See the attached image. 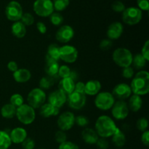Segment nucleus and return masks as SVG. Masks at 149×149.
<instances>
[{"label":"nucleus","mask_w":149,"mask_h":149,"mask_svg":"<svg viewBox=\"0 0 149 149\" xmlns=\"http://www.w3.org/2000/svg\"><path fill=\"white\" fill-rule=\"evenodd\" d=\"M117 128L113 119L106 115L99 116L95 124V130L98 135L99 138H111Z\"/></svg>","instance_id":"obj_1"},{"label":"nucleus","mask_w":149,"mask_h":149,"mask_svg":"<svg viewBox=\"0 0 149 149\" xmlns=\"http://www.w3.org/2000/svg\"><path fill=\"white\" fill-rule=\"evenodd\" d=\"M130 86L134 95L143 96L148 94L149 93V73L145 70L138 71L134 75Z\"/></svg>","instance_id":"obj_2"},{"label":"nucleus","mask_w":149,"mask_h":149,"mask_svg":"<svg viewBox=\"0 0 149 149\" xmlns=\"http://www.w3.org/2000/svg\"><path fill=\"white\" fill-rule=\"evenodd\" d=\"M133 55L130 49L125 47L116 48L112 54V59L114 63L122 68L131 66Z\"/></svg>","instance_id":"obj_3"},{"label":"nucleus","mask_w":149,"mask_h":149,"mask_svg":"<svg viewBox=\"0 0 149 149\" xmlns=\"http://www.w3.org/2000/svg\"><path fill=\"white\" fill-rule=\"evenodd\" d=\"M15 116L21 124L29 125L33 123L36 119V111L29 105L23 103L22 106L17 108Z\"/></svg>","instance_id":"obj_4"},{"label":"nucleus","mask_w":149,"mask_h":149,"mask_svg":"<svg viewBox=\"0 0 149 149\" xmlns=\"http://www.w3.org/2000/svg\"><path fill=\"white\" fill-rule=\"evenodd\" d=\"M115 103V98L109 92H100L95 95L94 103L97 109L100 111L110 110Z\"/></svg>","instance_id":"obj_5"},{"label":"nucleus","mask_w":149,"mask_h":149,"mask_svg":"<svg viewBox=\"0 0 149 149\" xmlns=\"http://www.w3.org/2000/svg\"><path fill=\"white\" fill-rule=\"evenodd\" d=\"M47 96L45 91L39 87L32 89L27 96L28 105L33 109H39L42 105L45 104Z\"/></svg>","instance_id":"obj_6"},{"label":"nucleus","mask_w":149,"mask_h":149,"mask_svg":"<svg viewBox=\"0 0 149 149\" xmlns=\"http://www.w3.org/2000/svg\"><path fill=\"white\" fill-rule=\"evenodd\" d=\"M143 13L139 8L135 7H130L125 8L122 13V20L129 26H135L141 21Z\"/></svg>","instance_id":"obj_7"},{"label":"nucleus","mask_w":149,"mask_h":149,"mask_svg":"<svg viewBox=\"0 0 149 149\" xmlns=\"http://www.w3.org/2000/svg\"><path fill=\"white\" fill-rule=\"evenodd\" d=\"M33 10L39 17H49L54 13V7L51 0H36L33 2Z\"/></svg>","instance_id":"obj_8"},{"label":"nucleus","mask_w":149,"mask_h":149,"mask_svg":"<svg viewBox=\"0 0 149 149\" xmlns=\"http://www.w3.org/2000/svg\"><path fill=\"white\" fill-rule=\"evenodd\" d=\"M23 14V8L19 2L11 1L7 4L5 8V15L9 20L13 22L19 21Z\"/></svg>","instance_id":"obj_9"},{"label":"nucleus","mask_w":149,"mask_h":149,"mask_svg":"<svg viewBox=\"0 0 149 149\" xmlns=\"http://www.w3.org/2000/svg\"><path fill=\"white\" fill-rule=\"evenodd\" d=\"M75 125V115L71 111H64L58 116L57 119V125L60 130H70Z\"/></svg>","instance_id":"obj_10"},{"label":"nucleus","mask_w":149,"mask_h":149,"mask_svg":"<svg viewBox=\"0 0 149 149\" xmlns=\"http://www.w3.org/2000/svg\"><path fill=\"white\" fill-rule=\"evenodd\" d=\"M79 52L72 45H65L60 47V60L66 63H74L78 58Z\"/></svg>","instance_id":"obj_11"},{"label":"nucleus","mask_w":149,"mask_h":149,"mask_svg":"<svg viewBox=\"0 0 149 149\" xmlns=\"http://www.w3.org/2000/svg\"><path fill=\"white\" fill-rule=\"evenodd\" d=\"M87 102L86 95L80 92L74 91L67 96V103L71 109L80 110L85 106Z\"/></svg>","instance_id":"obj_12"},{"label":"nucleus","mask_w":149,"mask_h":149,"mask_svg":"<svg viewBox=\"0 0 149 149\" xmlns=\"http://www.w3.org/2000/svg\"><path fill=\"white\" fill-rule=\"evenodd\" d=\"M111 110L112 116L116 120H124L127 117L130 113L127 103L125 100L115 101Z\"/></svg>","instance_id":"obj_13"},{"label":"nucleus","mask_w":149,"mask_h":149,"mask_svg":"<svg viewBox=\"0 0 149 149\" xmlns=\"http://www.w3.org/2000/svg\"><path fill=\"white\" fill-rule=\"evenodd\" d=\"M74 36V29L69 25L61 26L55 33V39L61 43L66 44L69 42Z\"/></svg>","instance_id":"obj_14"},{"label":"nucleus","mask_w":149,"mask_h":149,"mask_svg":"<svg viewBox=\"0 0 149 149\" xmlns=\"http://www.w3.org/2000/svg\"><path fill=\"white\" fill-rule=\"evenodd\" d=\"M130 86L126 83H119L113 87L111 94L118 100H125L132 95Z\"/></svg>","instance_id":"obj_15"},{"label":"nucleus","mask_w":149,"mask_h":149,"mask_svg":"<svg viewBox=\"0 0 149 149\" xmlns=\"http://www.w3.org/2000/svg\"><path fill=\"white\" fill-rule=\"evenodd\" d=\"M47 100L48 103L60 109L67 103V95L61 90H56L49 95Z\"/></svg>","instance_id":"obj_16"},{"label":"nucleus","mask_w":149,"mask_h":149,"mask_svg":"<svg viewBox=\"0 0 149 149\" xmlns=\"http://www.w3.org/2000/svg\"><path fill=\"white\" fill-rule=\"evenodd\" d=\"M124 32V26L120 22H113L108 27L106 36L111 40H116L122 36Z\"/></svg>","instance_id":"obj_17"},{"label":"nucleus","mask_w":149,"mask_h":149,"mask_svg":"<svg viewBox=\"0 0 149 149\" xmlns=\"http://www.w3.org/2000/svg\"><path fill=\"white\" fill-rule=\"evenodd\" d=\"M9 135L12 143L15 144H21L28 137L26 130L20 127H17L12 130Z\"/></svg>","instance_id":"obj_18"},{"label":"nucleus","mask_w":149,"mask_h":149,"mask_svg":"<svg viewBox=\"0 0 149 149\" xmlns=\"http://www.w3.org/2000/svg\"><path fill=\"white\" fill-rule=\"evenodd\" d=\"M81 138L85 143L88 145H95L99 136L96 131L93 128L86 127L81 132Z\"/></svg>","instance_id":"obj_19"},{"label":"nucleus","mask_w":149,"mask_h":149,"mask_svg":"<svg viewBox=\"0 0 149 149\" xmlns=\"http://www.w3.org/2000/svg\"><path fill=\"white\" fill-rule=\"evenodd\" d=\"M101 90V83L96 79L89 80L85 83L84 94L90 96H95L98 94Z\"/></svg>","instance_id":"obj_20"},{"label":"nucleus","mask_w":149,"mask_h":149,"mask_svg":"<svg viewBox=\"0 0 149 149\" xmlns=\"http://www.w3.org/2000/svg\"><path fill=\"white\" fill-rule=\"evenodd\" d=\"M75 83V81L70 77L61 79L58 82V90L62 91L68 96V95L74 91Z\"/></svg>","instance_id":"obj_21"},{"label":"nucleus","mask_w":149,"mask_h":149,"mask_svg":"<svg viewBox=\"0 0 149 149\" xmlns=\"http://www.w3.org/2000/svg\"><path fill=\"white\" fill-rule=\"evenodd\" d=\"M13 77L16 82L26 83L31 78V73L27 68H18L17 71L13 73Z\"/></svg>","instance_id":"obj_22"},{"label":"nucleus","mask_w":149,"mask_h":149,"mask_svg":"<svg viewBox=\"0 0 149 149\" xmlns=\"http://www.w3.org/2000/svg\"><path fill=\"white\" fill-rule=\"evenodd\" d=\"M59 112V109L54 107L48 103H45L39 108V113L44 118H49L52 116H58Z\"/></svg>","instance_id":"obj_23"},{"label":"nucleus","mask_w":149,"mask_h":149,"mask_svg":"<svg viewBox=\"0 0 149 149\" xmlns=\"http://www.w3.org/2000/svg\"><path fill=\"white\" fill-rule=\"evenodd\" d=\"M60 47L57 44H51L49 45L47 50L46 62L47 61H55L58 62L60 60Z\"/></svg>","instance_id":"obj_24"},{"label":"nucleus","mask_w":149,"mask_h":149,"mask_svg":"<svg viewBox=\"0 0 149 149\" xmlns=\"http://www.w3.org/2000/svg\"><path fill=\"white\" fill-rule=\"evenodd\" d=\"M26 26H25L21 22L19 21L14 22L11 26V33L17 39H22L26 34Z\"/></svg>","instance_id":"obj_25"},{"label":"nucleus","mask_w":149,"mask_h":149,"mask_svg":"<svg viewBox=\"0 0 149 149\" xmlns=\"http://www.w3.org/2000/svg\"><path fill=\"white\" fill-rule=\"evenodd\" d=\"M129 110L132 112H138L141 110L143 106V99L141 96L137 95H132L129 97L127 103Z\"/></svg>","instance_id":"obj_26"},{"label":"nucleus","mask_w":149,"mask_h":149,"mask_svg":"<svg viewBox=\"0 0 149 149\" xmlns=\"http://www.w3.org/2000/svg\"><path fill=\"white\" fill-rule=\"evenodd\" d=\"M111 141L112 143L115 145V146L117 147L118 148H122L126 143V135H125V132H122L118 127L115 133L111 137Z\"/></svg>","instance_id":"obj_27"},{"label":"nucleus","mask_w":149,"mask_h":149,"mask_svg":"<svg viewBox=\"0 0 149 149\" xmlns=\"http://www.w3.org/2000/svg\"><path fill=\"white\" fill-rule=\"evenodd\" d=\"M59 64L55 61H47L45 66V71L47 76L52 77V78H58V73L59 69Z\"/></svg>","instance_id":"obj_28"},{"label":"nucleus","mask_w":149,"mask_h":149,"mask_svg":"<svg viewBox=\"0 0 149 149\" xmlns=\"http://www.w3.org/2000/svg\"><path fill=\"white\" fill-rule=\"evenodd\" d=\"M16 109H17V108H15L10 103L4 104L1 109V116L4 119H13L15 116Z\"/></svg>","instance_id":"obj_29"},{"label":"nucleus","mask_w":149,"mask_h":149,"mask_svg":"<svg viewBox=\"0 0 149 149\" xmlns=\"http://www.w3.org/2000/svg\"><path fill=\"white\" fill-rule=\"evenodd\" d=\"M148 61L144 58V57L141 55V53L136 54L133 56L132 58V65H133V67L135 68H136L137 70H142L143 68H145L146 63Z\"/></svg>","instance_id":"obj_30"},{"label":"nucleus","mask_w":149,"mask_h":149,"mask_svg":"<svg viewBox=\"0 0 149 149\" xmlns=\"http://www.w3.org/2000/svg\"><path fill=\"white\" fill-rule=\"evenodd\" d=\"M55 79H56L48 77V76L43 77L40 80H39V88L42 89V90H49V88H51V87L54 85Z\"/></svg>","instance_id":"obj_31"},{"label":"nucleus","mask_w":149,"mask_h":149,"mask_svg":"<svg viewBox=\"0 0 149 149\" xmlns=\"http://www.w3.org/2000/svg\"><path fill=\"white\" fill-rule=\"evenodd\" d=\"M12 145L10 135L7 132L0 130V149H9Z\"/></svg>","instance_id":"obj_32"},{"label":"nucleus","mask_w":149,"mask_h":149,"mask_svg":"<svg viewBox=\"0 0 149 149\" xmlns=\"http://www.w3.org/2000/svg\"><path fill=\"white\" fill-rule=\"evenodd\" d=\"M54 10H56L58 13L65 10L69 5V0H53Z\"/></svg>","instance_id":"obj_33"},{"label":"nucleus","mask_w":149,"mask_h":149,"mask_svg":"<svg viewBox=\"0 0 149 149\" xmlns=\"http://www.w3.org/2000/svg\"><path fill=\"white\" fill-rule=\"evenodd\" d=\"M10 103L14 106L15 108H18L24 103L23 97L19 93H15L12 95L10 98Z\"/></svg>","instance_id":"obj_34"},{"label":"nucleus","mask_w":149,"mask_h":149,"mask_svg":"<svg viewBox=\"0 0 149 149\" xmlns=\"http://www.w3.org/2000/svg\"><path fill=\"white\" fill-rule=\"evenodd\" d=\"M49 20H50V23L53 26H59L63 22V15L60 13L55 12V13H52L50 15V16H49Z\"/></svg>","instance_id":"obj_35"},{"label":"nucleus","mask_w":149,"mask_h":149,"mask_svg":"<svg viewBox=\"0 0 149 149\" xmlns=\"http://www.w3.org/2000/svg\"><path fill=\"white\" fill-rule=\"evenodd\" d=\"M20 21L25 26H30L33 25V23H34V17L30 13H23Z\"/></svg>","instance_id":"obj_36"},{"label":"nucleus","mask_w":149,"mask_h":149,"mask_svg":"<svg viewBox=\"0 0 149 149\" xmlns=\"http://www.w3.org/2000/svg\"><path fill=\"white\" fill-rule=\"evenodd\" d=\"M71 71V68H70L68 65H62L59 67L58 76V77H60V78H61V79L68 78V77H70Z\"/></svg>","instance_id":"obj_37"},{"label":"nucleus","mask_w":149,"mask_h":149,"mask_svg":"<svg viewBox=\"0 0 149 149\" xmlns=\"http://www.w3.org/2000/svg\"><path fill=\"white\" fill-rule=\"evenodd\" d=\"M136 127L141 132H144L146 130H148V121L146 118L142 117L140 118L136 122Z\"/></svg>","instance_id":"obj_38"},{"label":"nucleus","mask_w":149,"mask_h":149,"mask_svg":"<svg viewBox=\"0 0 149 149\" xmlns=\"http://www.w3.org/2000/svg\"><path fill=\"white\" fill-rule=\"evenodd\" d=\"M89 119L84 115H79L75 116V124L81 127H86L89 125Z\"/></svg>","instance_id":"obj_39"},{"label":"nucleus","mask_w":149,"mask_h":149,"mask_svg":"<svg viewBox=\"0 0 149 149\" xmlns=\"http://www.w3.org/2000/svg\"><path fill=\"white\" fill-rule=\"evenodd\" d=\"M122 75L124 78L127 79H132L134 75H135L134 68L132 66H128L123 68L122 70Z\"/></svg>","instance_id":"obj_40"},{"label":"nucleus","mask_w":149,"mask_h":149,"mask_svg":"<svg viewBox=\"0 0 149 149\" xmlns=\"http://www.w3.org/2000/svg\"><path fill=\"white\" fill-rule=\"evenodd\" d=\"M112 45H113V42L111 39L106 38V39H104L100 41L99 47H100V49L101 50L106 51L110 49L112 47Z\"/></svg>","instance_id":"obj_41"},{"label":"nucleus","mask_w":149,"mask_h":149,"mask_svg":"<svg viewBox=\"0 0 149 149\" xmlns=\"http://www.w3.org/2000/svg\"><path fill=\"white\" fill-rule=\"evenodd\" d=\"M55 140L58 143L61 144L67 141V135L65 132L62 130H58L55 134Z\"/></svg>","instance_id":"obj_42"},{"label":"nucleus","mask_w":149,"mask_h":149,"mask_svg":"<svg viewBox=\"0 0 149 149\" xmlns=\"http://www.w3.org/2000/svg\"><path fill=\"white\" fill-rule=\"evenodd\" d=\"M111 8L112 10H113L116 13H123L124 10H125V5L122 1H113V4L111 5Z\"/></svg>","instance_id":"obj_43"},{"label":"nucleus","mask_w":149,"mask_h":149,"mask_svg":"<svg viewBox=\"0 0 149 149\" xmlns=\"http://www.w3.org/2000/svg\"><path fill=\"white\" fill-rule=\"evenodd\" d=\"M58 149H79V147L77 143L72 141H66L64 143L59 144Z\"/></svg>","instance_id":"obj_44"},{"label":"nucleus","mask_w":149,"mask_h":149,"mask_svg":"<svg viewBox=\"0 0 149 149\" xmlns=\"http://www.w3.org/2000/svg\"><path fill=\"white\" fill-rule=\"evenodd\" d=\"M21 145L22 147H23V149H34L36 143H35L34 140L27 137L24 140V141L22 143Z\"/></svg>","instance_id":"obj_45"},{"label":"nucleus","mask_w":149,"mask_h":149,"mask_svg":"<svg viewBox=\"0 0 149 149\" xmlns=\"http://www.w3.org/2000/svg\"><path fill=\"white\" fill-rule=\"evenodd\" d=\"M95 145L98 149H108L109 148V142L107 138H99Z\"/></svg>","instance_id":"obj_46"},{"label":"nucleus","mask_w":149,"mask_h":149,"mask_svg":"<svg viewBox=\"0 0 149 149\" xmlns=\"http://www.w3.org/2000/svg\"><path fill=\"white\" fill-rule=\"evenodd\" d=\"M141 55L144 57L147 61H149V41L146 40L145 43L143 45V47L141 49Z\"/></svg>","instance_id":"obj_47"},{"label":"nucleus","mask_w":149,"mask_h":149,"mask_svg":"<svg viewBox=\"0 0 149 149\" xmlns=\"http://www.w3.org/2000/svg\"><path fill=\"white\" fill-rule=\"evenodd\" d=\"M137 4L141 11H148L149 0H137Z\"/></svg>","instance_id":"obj_48"},{"label":"nucleus","mask_w":149,"mask_h":149,"mask_svg":"<svg viewBox=\"0 0 149 149\" xmlns=\"http://www.w3.org/2000/svg\"><path fill=\"white\" fill-rule=\"evenodd\" d=\"M141 141L144 146L148 147L149 146V131L146 130L142 132L141 137Z\"/></svg>","instance_id":"obj_49"},{"label":"nucleus","mask_w":149,"mask_h":149,"mask_svg":"<svg viewBox=\"0 0 149 149\" xmlns=\"http://www.w3.org/2000/svg\"><path fill=\"white\" fill-rule=\"evenodd\" d=\"M36 29H37V31L42 34H45V33H47V26L43 22L39 21L36 23Z\"/></svg>","instance_id":"obj_50"},{"label":"nucleus","mask_w":149,"mask_h":149,"mask_svg":"<svg viewBox=\"0 0 149 149\" xmlns=\"http://www.w3.org/2000/svg\"><path fill=\"white\" fill-rule=\"evenodd\" d=\"M7 67V69L13 73H14L15 71H16L17 69H18V65H17V63L14 61H10V62H8Z\"/></svg>","instance_id":"obj_51"},{"label":"nucleus","mask_w":149,"mask_h":149,"mask_svg":"<svg viewBox=\"0 0 149 149\" xmlns=\"http://www.w3.org/2000/svg\"><path fill=\"white\" fill-rule=\"evenodd\" d=\"M84 87H85V83L82 82V81H77L75 83L74 91L84 93Z\"/></svg>","instance_id":"obj_52"},{"label":"nucleus","mask_w":149,"mask_h":149,"mask_svg":"<svg viewBox=\"0 0 149 149\" xmlns=\"http://www.w3.org/2000/svg\"><path fill=\"white\" fill-rule=\"evenodd\" d=\"M69 77L71 79H72L74 80V81L76 82V81H77V79H78L79 75H78V74H77V71H71V74H70Z\"/></svg>","instance_id":"obj_53"},{"label":"nucleus","mask_w":149,"mask_h":149,"mask_svg":"<svg viewBox=\"0 0 149 149\" xmlns=\"http://www.w3.org/2000/svg\"><path fill=\"white\" fill-rule=\"evenodd\" d=\"M37 149H45V148H37Z\"/></svg>","instance_id":"obj_54"},{"label":"nucleus","mask_w":149,"mask_h":149,"mask_svg":"<svg viewBox=\"0 0 149 149\" xmlns=\"http://www.w3.org/2000/svg\"><path fill=\"white\" fill-rule=\"evenodd\" d=\"M116 149H123V148H116Z\"/></svg>","instance_id":"obj_55"}]
</instances>
